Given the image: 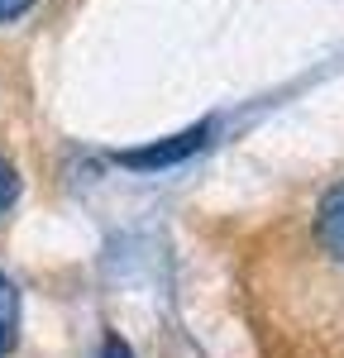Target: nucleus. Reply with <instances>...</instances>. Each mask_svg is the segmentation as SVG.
Here are the masks:
<instances>
[{
  "label": "nucleus",
  "mask_w": 344,
  "mask_h": 358,
  "mask_svg": "<svg viewBox=\"0 0 344 358\" xmlns=\"http://www.w3.org/2000/svg\"><path fill=\"white\" fill-rule=\"evenodd\" d=\"M206 134H210V124H196V129H182V134L168 138V143L120 153V163H124V167H172V163H182V158H192L201 143H206Z\"/></svg>",
  "instance_id": "f257e3e1"
},
{
  "label": "nucleus",
  "mask_w": 344,
  "mask_h": 358,
  "mask_svg": "<svg viewBox=\"0 0 344 358\" xmlns=\"http://www.w3.org/2000/svg\"><path fill=\"white\" fill-rule=\"evenodd\" d=\"M315 234H320L325 253H335V258L344 263V182H340V187H330V196L320 201V215H315Z\"/></svg>",
  "instance_id": "f03ea898"
},
{
  "label": "nucleus",
  "mask_w": 344,
  "mask_h": 358,
  "mask_svg": "<svg viewBox=\"0 0 344 358\" xmlns=\"http://www.w3.org/2000/svg\"><path fill=\"white\" fill-rule=\"evenodd\" d=\"M15 325H20V296L0 273V358L15 349Z\"/></svg>",
  "instance_id": "7ed1b4c3"
},
{
  "label": "nucleus",
  "mask_w": 344,
  "mask_h": 358,
  "mask_svg": "<svg viewBox=\"0 0 344 358\" xmlns=\"http://www.w3.org/2000/svg\"><path fill=\"white\" fill-rule=\"evenodd\" d=\"M15 196H20V177H15V167L0 158V215L15 206Z\"/></svg>",
  "instance_id": "20e7f679"
},
{
  "label": "nucleus",
  "mask_w": 344,
  "mask_h": 358,
  "mask_svg": "<svg viewBox=\"0 0 344 358\" xmlns=\"http://www.w3.org/2000/svg\"><path fill=\"white\" fill-rule=\"evenodd\" d=\"M34 0H0V24H10V20H20Z\"/></svg>",
  "instance_id": "39448f33"
},
{
  "label": "nucleus",
  "mask_w": 344,
  "mask_h": 358,
  "mask_svg": "<svg viewBox=\"0 0 344 358\" xmlns=\"http://www.w3.org/2000/svg\"><path fill=\"white\" fill-rule=\"evenodd\" d=\"M106 358H134V349H129L120 334H110V339H106Z\"/></svg>",
  "instance_id": "423d86ee"
}]
</instances>
